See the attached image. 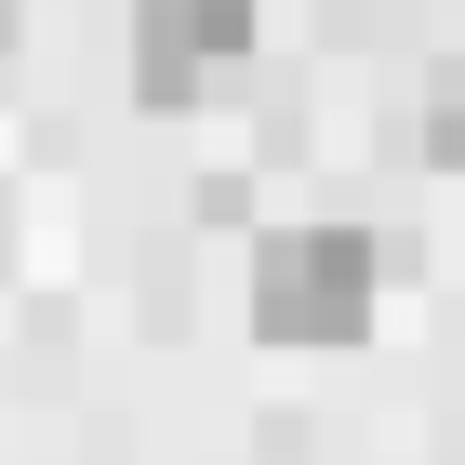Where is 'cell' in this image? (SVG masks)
I'll return each mask as SVG.
<instances>
[{
  "label": "cell",
  "mask_w": 465,
  "mask_h": 465,
  "mask_svg": "<svg viewBox=\"0 0 465 465\" xmlns=\"http://www.w3.org/2000/svg\"><path fill=\"white\" fill-rule=\"evenodd\" d=\"M252 67V0H134V107H200Z\"/></svg>",
  "instance_id": "2"
},
{
  "label": "cell",
  "mask_w": 465,
  "mask_h": 465,
  "mask_svg": "<svg viewBox=\"0 0 465 465\" xmlns=\"http://www.w3.org/2000/svg\"><path fill=\"white\" fill-rule=\"evenodd\" d=\"M372 292H386V252L359 226H280V240H252V332L266 346H359Z\"/></svg>",
  "instance_id": "1"
},
{
  "label": "cell",
  "mask_w": 465,
  "mask_h": 465,
  "mask_svg": "<svg viewBox=\"0 0 465 465\" xmlns=\"http://www.w3.org/2000/svg\"><path fill=\"white\" fill-rule=\"evenodd\" d=\"M412 146H426L439 173H465V54H452V67L426 80V120H412Z\"/></svg>",
  "instance_id": "3"
}]
</instances>
